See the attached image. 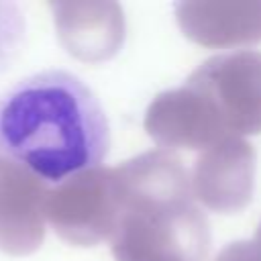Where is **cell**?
I'll return each instance as SVG.
<instances>
[{"instance_id":"obj_2","label":"cell","mask_w":261,"mask_h":261,"mask_svg":"<svg viewBox=\"0 0 261 261\" xmlns=\"http://www.w3.org/2000/svg\"><path fill=\"white\" fill-rule=\"evenodd\" d=\"M27 41V16L16 2L0 0V75L16 61Z\"/></svg>"},{"instance_id":"obj_1","label":"cell","mask_w":261,"mask_h":261,"mask_svg":"<svg viewBox=\"0 0 261 261\" xmlns=\"http://www.w3.org/2000/svg\"><path fill=\"white\" fill-rule=\"evenodd\" d=\"M110 122L94 90L73 71L43 69L0 92V159L59 186L102 165Z\"/></svg>"}]
</instances>
